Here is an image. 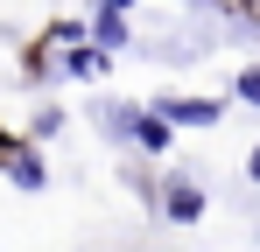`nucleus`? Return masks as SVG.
Masks as SVG:
<instances>
[{
    "mask_svg": "<svg viewBox=\"0 0 260 252\" xmlns=\"http://www.w3.org/2000/svg\"><path fill=\"white\" fill-rule=\"evenodd\" d=\"M155 210H162L169 224H197V217H204V189H197L190 175H162V182H155Z\"/></svg>",
    "mask_w": 260,
    "mask_h": 252,
    "instance_id": "f257e3e1",
    "label": "nucleus"
},
{
    "mask_svg": "<svg viewBox=\"0 0 260 252\" xmlns=\"http://www.w3.org/2000/svg\"><path fill=\"white\" fill-rule=\"evenodd\" d=\"M0 175H7V182H14V189H28V196H36V189H49V161H43V147H36V140H28V133H21V140H14V154H7V161H0Z\"/></svg>",
    "mask_w": 260,
    "mask_h": 252,
    "instance_id": "f03ea898",
    "label": "nucleus"
},
{
    "mask_svg": "<svg viewBox=\"0 0 260 252\" xmlns=\"http://www.w3.org/2000/svg\"><path fill=\"white\" fill-rule=\"evenodd\" d=\"M155 112H162L169 126H218V119H225V98H183V91H162Z\"/></svg>",
    "mask_w": 260,
    "mask_h": 252,
    "instance_id": "7ed1b4c3",
    "label": "nucleus"
},
{
    "mask_svg": "<svg viewBox=\"0 0 260 252\" xmlns=\"http://www.w3.org/2000/svg\"><path fill=\"white\" fill-rule=\"evenodd\" d=\"M106 63H113V49H99L91 35H78V42H63V77H78V84H91V77H106Z\"/></svg>",
    "mask_w": 260,
    "mask_h": 252,
    "instance_id": "20e7f679",
    "label": "nucleus"
},
{
    "mask_svg": "<svg viewBox=\"0 0 260 252\" xmlns=\"http://www.w3.org/2000/svg\"><path fill=\"white\" fill-rule=\"evenodd\" d=\"M127 147H134V154H155V161H162V154L176 147V126L162 119L155 105H141V119H134V140H127Z\"/></svg>",
    "mask_w": 260,
    "mask_h": 252,
    "instance_id": "39448f33",
    "label": "nucleus"
},
{
    "mask_svg": "<svg viewBox=\"0 0 260 252\" xmlns=\"http://www.w3.org/2000/svg\"><path fill=\"white\" fill-rule=\"evenodd\" d=\"M85 35L99 42V49H127V42H134V28H127V7H91Z\"/></svg>",
    "mask_w": 260,
    "mask_h": 252,
    "instance_id": "423d86ee",
    "label": "nucleus"
},
{
    "mask_svg": "<svg viewBox=\"0 0 260 252\" xmlns=\"http://www.w3.org/2000/svg\"><path fill=\"white\" fill-rule=\"evenodd\" d=\"M91 119H99V133H106V140H120V147H127V140H134V119H141V105H120V98H91Z\"/></svg>",
    "mask_w": 260,
    "mask_h": 252,
    "instance_id": "0eeeda50",
    "label": "nucleus"
},
{
    "mask_svg": "<svg viewBox=\"0 0 260 252\" xmlns=\"http://www.w3.org/2000/svg\"><path fill=\"white\" fill-rule=\"evenodd\" d=\"M56 133H63V112H56V105H43V112L28 119V140H56Z\"/></svg>",
    "mask_w": 260,
    "mask_h": 252,
    "instance_id": "6e6552de",
    "label": "nucleus"
},
{
    "mask_svg": "<svg viewBox=\"0 0 260 252\" xmlns=\"http://www.w3.org/2000/svg\"><path fill=\"white\" fill-rule=\"evenodd\" d=\"M78 35H85V21H49V28H43L49 49H63V42H78Z\"/></svg>",
    "mask_w": 260,
    "mask_h": 252,
    "instance_id": "1a4fd4ad",
    "label": "nucleus"
},
{
    "mask_svg": "<svg viewBox=\"0 0 260 252\" xmlns=\"http://www.w3.org/2000/svg\"><path fill=\"white\" fill-rule=\"evenodd\" d=\"M232 91H239L246 105H260V63H253V70H239V77H232Z\"/></svg>",
    "mask_w": 260,
    "mask_h": 252,
    "instance_id": "9d476101",
    "label": "nucleus"
},
{
    "mask_svg": "<svg viewBox=\"0 0 260 252\" xmlns=\"http://www.w3.org/2000/svg\"><path fill=\"white\" fill-rule=\"evenodd\" d=\"M14 140H21V133H7V126H0V161H7V154H14Z\"/></svg>",
    "mask_w": 260,
    "mask_h": 252,
    "instance_id": "9b49d317",
    "label": "nucleus"
},
{
    "mask_svg": "<svg viewBox=\"0 0 260 252\" xmlns=\"http://www.w3.org/2000/svg\"><path fill=\"white\" fill-rule=\"evenodd\" d=\"M246 175H253V182H260V140H253V154H246Z\"/></svg>",
    "mask_w": 260,
    "mask_h": 252,
    "instance_id": "f8f14e48",
    "label": "nucleus"
},
{
    "mask_svg": "<svg viewBox=\"0 0 260 252\" xmlns=\"http://www.w3.org/2000/svg\"><path fill=\"white\" fill-rule=\"evenodd\" d=\"M91 7H134V0H91Z\"/></svg>",
    "mask_w": 260,
    "mask_h": 252,
    "instance_id": "ddd939ff",
    "label": "nucleus"
},
{
    "mask_svg": "<svg viewBox=\"0 0 260 252\" xmlns=\"http://www.w3.org/2000/svg\"><path fill=\"white\" fill-rule=\"evenodd\" d=\"M183 7H197V0H183Z\"/></svg>",
    "mask_w": 260,
    "mask_h": 252,
    "instance_id": "4468645a",
    "label": "nucleus"
}]
</instances>
